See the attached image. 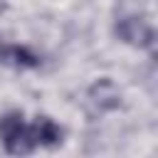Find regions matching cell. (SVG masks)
I'll use <instances>...</instances> for the list:
<instances>
[{"mask_svg":"<svg viewBox=\"0 0 158 158\" xmlns=\"http://www.w3.org/2000/svg\"><path fill=\"white\" fill-rule=\"evenodd\" d=\"M2 52H5V42H2V37H0V59H2Z\"/></svg>","mask_w":158,"mask_h":158,"instance_id":"6","label":"cell"},{"mask_svg":"<svg viewBox=\"0 0 158 158\" xmlns=\"http://www.w3.org/2000/svg\"><path fill=\"white\" fill-rule=\"evenodd\" d=\"M32 136H35V143L37 146H47V148H54L62 143V136L64 131L47 116H40L35 123H32Z\"/></svg>","mask_w":158,"mask_h":158,"instance_id":"4","label":"cell"},{"mask_svg":"<svg viewBox=\"0 0 158 158\" xmlns=\"http://www.w3.org/2000/svg\"><path fill=\"white\" fill-rule=\"evenodd\" d=\"M114 30H116L118 40H123L126 44H133V47H153V40H156L153 27L143 17H138V15H123V17H118Z\"/></svg>","mask_w":158,"mask_h":158,"instance_id":"2","label":"cell"},{"mask_svg":"<svg viewBox=\"0 0 158 158\" xmlns=\"http://www.w3.org/2000/svg\"><path fill=\"white\" fill-rule=\"evenodd\" d=\"M2 64H10L15 69H32L40 64V57L35 52H30L27 47L22 44H5V52H2Z\"/></svg>","mask_w":158,"mask_h":158,"instance_id":"5","label":"cell"},{"mask_svg":"<svg viewBox=\"0 0 158 158\" xmlns=\"http://www.w3.org/2000/svg\"><path fill=\"white\" fill-rule=\"evenodd\" d=\"M89 99L99 111H111V109H116L121 104V94L114 86V81H109V79H99L89 89Z\"/></svg>","mask_w":158,"mask_h":158,"instance_id":"3","label":"cell"},{"mask_svg":"<svg viewBox=\"0 0 158 158\" xmlns=\"http://www.w3.org/2000/svg\"><path fill=\"white\" fill-rule=\"evenodd\" d=\"M0 138L7 153L12 156H25L35 151V136H32V126H27L22 121L20 111H10L0 118Z\"/></svg>","mask_w":158,"mask_h":158,"instance_id":"1","label":"cell"}]
</instances>
